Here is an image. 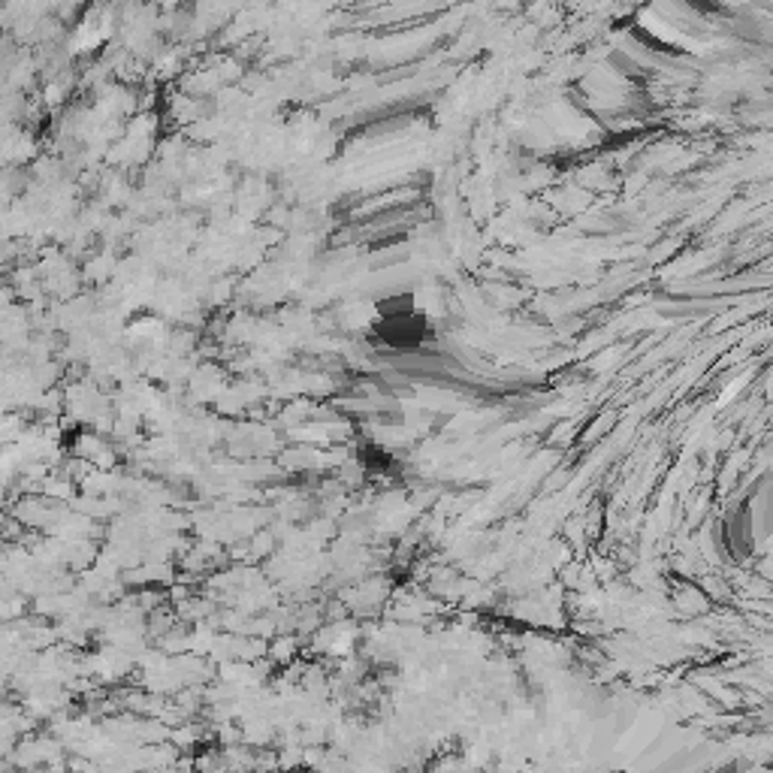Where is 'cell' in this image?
Segmentation results:
<instances>
[{"mask_svg":"<svg viewBox=\"0 0 773 773\" xmlns=\"http://www.w3.org/2000/svg\"><path fill=\"white\" fill-rule=\"evenodd\" d=\"M424 333L426 321L417 312H412V309L381 314L378 336L384 338L386 348H417L424 342Z\"/></svg>","mask_w":773,"mask_h":773,"instance_id":"6da1fadb","label":"cell"}]
</instances>
